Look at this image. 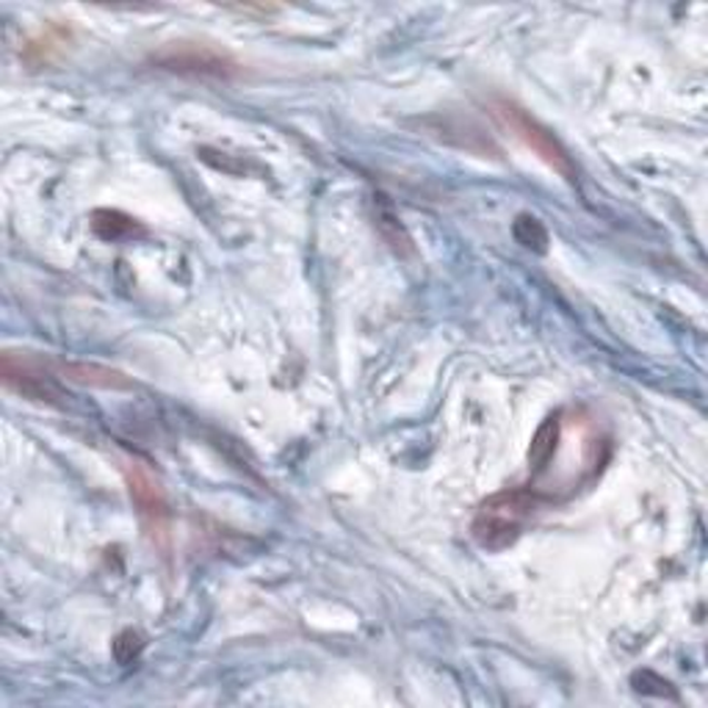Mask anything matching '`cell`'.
I'll use <instances>...</instances> for the list:
<instances>
[{
  "label": "cell",
  "instance_id": "obj_1",
  "mask_svg": "<svg viewBox=\"0 0 708 708\" xmlns=\"http://www.w3.org/2000/svg\"><path fill=\"white\" fill-rule=\"evenodd\" d=\"M537 509V498L529 490H503L481 501L473 518V540L485 551H503L523 535L526 523Z\"/></svg>",
  "mask_w": 708,
  "mask_h": 708
},
{
  "label": "cell",
  "instance_id": "obj_2",
  "mask_svg": "<svg viewBox=\"0 0 708 708\" xmlns=\"http://www.w3.org/2000/svg\"><path fill=\"white\" fill-rule=\"evenodd\" d=\"M492 114H496L498 122L515 136L523 147H529L537 158H540L546 167H551L554 172L562 174L568 183H576V163L570 158V152L565 150L562 141L551 133L542 122H537L535 117L526 114L520 106L509 103V100H496L492 103Z\"/></svg>",
  "mask_w": 708,
  "mask_h": 708
},
{
  "label": "cell",
  "instance_id": "obj_3",
  "mask_svg": "<svg viewBox=\"0 0 708 708\" xmlns=\"http://www.w3.org/2000/svg\"><path fill=\"white\" fill-rule=\"evenodd\" d=\"M152 64L167 72L180 76H208V78H230L236 76V61L222 50L202 42H169L152 53Z\"/></svg>",
  "mask_w": 708,
  "mask_h": 708
},
{
  "label": "cell",
  "instance_id": "obj_4",
  "mask_svg": "<svg viewBox=\"0 0 708 708\" xmlns=\"http://www.w3.org/2000/svg\"><path fill=\"white\" fill-rule=\"evenodd\" d=\"M128 492L130 501H133L136 515H139L141 526H144L147 537H150L156 546L167 548L169 542V503L163 496L161 485L147 468H141L139 462H130L128 471Z\"/></svg>",
  "mask_w": 708,
  "mask_h": 708
},
{
  "label": "cell",
  "instance_id": "obj_5",
  "mask_svg": "<svg viewBox=\"0 0 708 708\" xmlns=\"http://www.w3.org/2000/svg\"><path fill=\"white\" fill-rule=\"evenodd\" d=\"M3 385L14 393H20L22 399L42 401V405H61L64 401V390L56 385L53 377H48L44 371H39L31 362L14 360V355L3 357Z\"/></svg>",
  "mask_w": 708,
  "mask_h": 708
},
{
  "label": "cell",
  "instance_id": "obj_6",
  "mask_svg": "<svg viewBox=\"0 0 708 708\" xmlns=\"http://www.w3.org/2000/svg\"><path fill=\"white\" fill-rule=\"evenodd\" d=\"M559 438H562V423H559V416L546 418V421L537 427L535 438H531L529 446V466L531 471H546L551 466L554 455L559 449Z\"/></svg>",
  "mask_w": 708,
  "mask_h": 708
},
{
  "label": "cell",
  "instance_id": "obj_7",
  "mask_svg": "<svg viewBox=\"0 0 708 708\" xmlns=\"http://www.w3.org/2000/svg\"><path fill=\"white\" fill-rule=\"evenodd\" d=\"M67 379H76L83 385H100V388H128V379L122 373L109 371L100 366H64Z\"/></svg>",
  "mask_w": 708,
  "mask_h": 708
},
{
  "label": "cell",
  "instance_id": "obj_8",
  "mask_svg": "<svg viewBox=\"0 0 708 708\" xmlns=\"http://www.w3.org/2000/svg\"><path fill=\"white\" fill-rule=\"evenodd\" d=\"M515 238L523 243L526 249H535V252H546V243H548V233L535 217H518L515 222Z\"/></svg>",
  "mask_w": 708,
  "mask_h": 708
},
{
  "label": "cell",
  "instance_id": "obj_9",
  "mask_svg": "<svg viewBox=\"0 0 708 708\" xmlns=\"http://www.w3.org/2000/svg\"><path fill=\"white\" fill-rule=\"evenodd\" d=\"M94 230L103 238H119L133 230V222H130L128 217H122V213L100 211L98 217H94Z\"/></svg>",
  "mask_w": 708,
  "mask_h": 708
},
{
  "label": "cell",
  "instance_id": "obj_10",
  "mask_svg": "<svg viewBox=\"0 0 708 708\" xmlns=\"http://www.w3.org/2000/svg\"><path fill=\"white\" fill-rule=\"evenodd\" d=\"M141 648H144V642H141L139 634L133 631H124L119 634L117 642H114V656L119 665H130V661L136 659V656L141 654Z\"/></svg>",
  "mask_w": 708,
  "mask_h": 708
}]
</instances>
